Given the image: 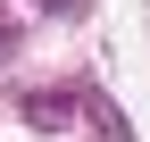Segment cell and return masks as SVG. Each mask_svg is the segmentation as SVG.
I'll return each instance as SVG.
<instances>
[{"instance_id":"cell-1","label":"cell","mask_w":150,"mask_h":142,"mask_svg":"<svg viewBox=\"0 0 150 142\" xmlns=\"http://www.w3.org/2000/svg\"><path fill=\"white\" fill-rule=\"evenodd\" d=\"M83 117H92V142H134V126H125V109L100 92V84H83Z\"/></svg>"},{"instance_id":"cell-2","label":"cell","mask_w":150,"mask_h":142,"mask_svg":"<svg viewBox=\"0 0 150 142\" xmlns=\"http://www.w3.org/2000/svg\"><path fill=\"white\" fill-rule=\"evenodd\" d=\"M75 109H83V84H50V92H33V100H25L33 126H67Z\"/></svg>"}]
</instances>
